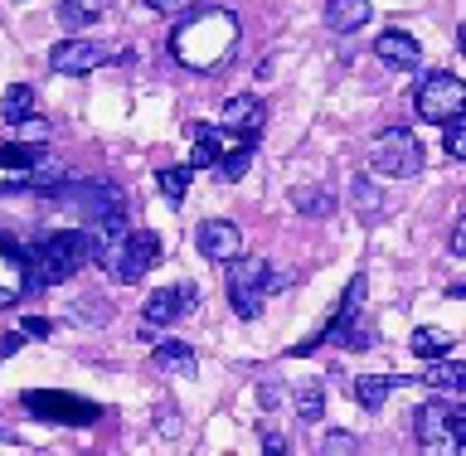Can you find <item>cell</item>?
<instances>
[{
	"label": "cell",
	"mask_w": 466,
	"mask_h": 456,
	"mask_svg": "<svg viewBox=\"0 0 466 456\" xmlns=\"http://www.w3.org/2000/svg\"><path fill=\"white\" fill-rule=\"evenodd\" d=\"M233 49H238V15L224 5H209V10L195 5L170 35V54L195 73H214Z\"/></svg>",
	"instance_id": "cell-1"
},
{
	"label": "cell",
	"mask_w": 466,
	"mask_h": 456,
	"mask_svg": "<svg viewBox=\"0 0 466 456\" xmlns=\"http://www.w3.org/2000/svg\"><path fill=\"white\" fill-rule=\"evenodd\" d=\"M87 262H93V248H87V233L83 228H58L49 233L35 253H29V287H54V282H68L78 277Z\"/></svg>",
	"instance_id": "cell-2"
},
{
	"label": "cell",
	"mask_w": 466,
	"mask_h": 456,
	"mask_svg": "<svg viewBox=\"0 0 466 456\" xmlns=\"http://www.w3.org/2000/svg\"><path fill=\"white\" fill-rule=\"evenodd\" d=\"M272 291V262L258 258V253H233L228 258V306L233 316L253 320L262 316V301Z\"/></svg>",
	"instance_id": "cell-3"
},
{
	"label": "cell",
	"mask_w": 466,
	"mask_h": 456,
	"mask_svg": "<svg viewBox=\"0 0 466 456\" xmlns=\"http://www.w3.org/2000/svg\"><path fill=\"white\" fill-rule=\"evenodd\" d=\"M413 432H418L422 456H461L466 447V418L447 403H422L413 418Z\"/></svg>",
	"instance_id": "cell-4"
},
{
	"label": "cell",
	"mask_w": 466,
	"mask_h": 456,
	"mask_svg": "<svg viewBox=\"0 0 466 456\" xmlns=\"http://www.w3.org/2000/svg\"><path fill=\"white\" fill-rule=\"evenodd\" d=\"M370 166L379 175H389V180H413V175L422 170V141L403 127L379 131L374 146H370Z\"/></svg>",
	"instance_id": "cell-5"
},
{
	"label": "cell",
	"mask_w": 466,
	"mask_h": 456,
	"mask_svg": "<svg viewBox=\"0 0 466 456\" xmlns=\"http://www.w3.org/2000/svg\"><path fill=\"white\" fill-rule=\"evenodd\" d=\"M156 262H160V238H156V233L127 228V233H122V243H116L112 253H107V262H102V268H107L112 282L131 287V282H141V277L151 272Z\"/></svg>",
	"instance_id": "cell-6"
},
{
	"label": "cell",
	"mask_w": 466,
	"mask_h": 456,
	"mask_svg": "<svg viewBox=\"0 0 466 456\" xmlns=\"http://www.w3.org/2000/svg\"><path fill=\"white\" fill-rule=\"evenodd\" d=\"M413 112L428 127H442V122H451V117H461L466 112V83L457 78V73H428V78L418 83V93H413Z\"/></svg>",
	"instance_id": "cell-7"
},
{
	"label": "cell",
	"mask_w": 466,
	"mask_h": 456,
	"mask_svg": "<svg viewBox=\"0 0 466 456\" xmlns=\"http://www.w3.org/2000/svg\"><path fill=\"white\" fill-rule=\"evenodd\" d=\"M54 199L58 204H68V209H78L83 218H102V214H112V209H122V189H116L112 180H68L54 189Z\"/></svg>",
	"instance_id": "cell-8"
},
{
	"label": "cell",
	"mask_w": 466,
	"mask_h": 456,
	"mask_svg": "<svg viewBox=\"0 0 466 456\" xmlns=\"http://www.w3.org/2000/svg\"><path fill=\"white\" fill-rule=\"evenodd\" d=\"M25 408H35L39 418L68 422V428H93V422L102 418V408H97L93 399H73V393H58V389L25 393Z\"/></svg>",
	"instance_id": "cell-9"
},
{
	"label": "cell",
	"mask_w": 466,
	"mask_h": 456,
	"mask_svg": "<svg viewBox=\"0 0 466 456\" xmlns=\"http://www.w3.org/2000/svg\"><path fill=\"white\" fill-rule=\"evenodd\" d=\"M112 58H116L112 44H97V39H83V35H73V39H64V44H54V49H49L54 73H68V78L93 73V68H102V64H112Z\"/></svg>",
	"instance_id": "cell-10"
},
{
	"label": "cell",
	"mask_w": 466,
	"mask_h": 456,
	"mask_svg": "<svg viewBox=\"0 0 466 456\" xmlns=\"http://www.w3.org/2000/svg\"><path fill=\"white\" fill-rule=\"evenodd\" d=\"M233 146H253V141L233 137V131H224L218 122H195L189 127V170H209L224 151H233Z\"/></svg>",
	"instance_id": "cell-11"
},
{
	"label": "cell",
	"mask_w": 466,
	"mask_h": 456,
	"mask_svg": "<svg viewBox=\"0 0 466 456\" xmlns=\"http://www.w3.org/2000/svg\"><path fill=\"white\" fill-rule=\"evenodd\" d=\"M25 291H35L29 287V253L10 233H0V306H15Z\"/></svg>",
	"instance_id": "cell-12"
},
{
	"label": "cell",
	"mask_w": 466,
	"mask_h": 456,
	"mask_svg": "<svg viewBox=\"0 0 466 456\" xmlns=\"http://www.w3.org/2000/svg\"><path fill=\"white\" fill-rule=\"evenodd\" d=\"M199 301V287L195 282H180V287H160L151 301H146V311H141V320H146V335H151L156 326H170V320H180L189 306Z\"/></svg>",
	"instance_id": "cell-13"
},
{
	"label": "cell",
	"mask_w": 466,
	"mask_h": 456,
	"mask_svg": "<svg viewBox=\"0 0 466 456\" xmlns=\"http://www.w3.org/2000/svg\"><path fill=\"white\" fill-rule=\"evenodd\" d=\"M195 243H199V253L209 262H228L233 253H243V228L233 224V218H204Z\"/></svg>",
	"instance_id": "cell-14"
},
{
	"label": "cell",
	"mask_w": 466,
	"mask_h": 456,
	"mask_svg": "<svg viewBox=\"0 0 466 456\" xmlns=\"http://www.w3.org/2000/svg\"><path fill=\"white\" fill-rule=\"evenodd\" d=\"M262 122H268V107H262V97L258 93H238V97H228L224 102V131H233V137H248V141H258V131Z\"/></svg>",
	"instance_id": "cell-15"
},
{
	"label": "cell",
	"mask_w": 466,
	"mask_h": 456,
	"mask_svg": "<svg viewBox=\"0 0 466 456\" xmlns=\"http://www.w3.org/2000/svg\"><path fill=\"white\" fill-rule=\"evenodd\" d=\"M374 54L384 58L389 68H399V73H413L422 64V49H418V39L408 35V29H384L379 44H374Z\"/></svg>",
	"instance_id": "cell-16"
},
{
	"label": "cell",
	"mask_w": 466,
	"mask_h": 456,
	"mask_svg": "<svg viewBox=\"0 0 466 456\" xmlns=\"http://www.w3.org/2000/svg\"><path fill=\"white\" fill-rule=\"evenodd\" d=\"M35 146H0V195H10V189H29V166H35Z\"/></svg>",
	"instance_id": "cell-17"
},
{
	"label": "cell",
	"mask_w": 466,
	"mask_h": 456,
	"mask_svg": "<svg viewBox=\"0 0 466 456\" xmlns=\"http://www.w3.org/2000/svg\"><path fill=\"white\" fill-rule=\"evenodd\" d=\"M370 0H326V29H335V35H355L370 25Z\"/></svg>",
	"instance_id": "cell-18"
},
{
	"label": "cell",
	"mask_w": 466,
	"mask_h": 456,
	"mask_svg": "<svg viewBox=\"0 0 466 456\" xmlns=\"http://www.w3.org/2000/svg\"><path fill=\"white\" fill-rule=\"evenodd\" d=\"M107 10H112V0H64V5H58V25H64L68 35H83V29L97 25Z\"/></svg>",
	"instance_id": "cell-19"
},
{
	"label": "cell",
	"mask_w": 466,
	"mask_h": 456,
	"mask_svg": "<svg viewBox=\"0 0 466 456\" xmlns=\"http://www.w3.org/2000/svg\"><path fill=\"white\" fill-rule=\"evenodd\" d=\"M399 384H403L399 374H360V379H355V399L370 408V413H379V408L389 403V393L399 389Z\"/></svg>",
	"instance_id": "cell-20"
},
{
	"label": "cell",
	"mask_w": 466,
	"mask_h": 456,
	"mask_svg": "<svg viewBox=\"0 0 466 456\" xmlns=\"http://www.w3.org/2000/svg\"><path fill=\"white\" fill-rule=\"evenodd\" d=\"M156 370L175 374V379H189V374H199V360H195V350H189V345L166 340V345H156Z\"/></svg>",
	"instance_id": "cell-21"
},
{
	"label": "cell",
	"mask_w": 466,
	"mask_h": 456,
	"mask_svg": "<svg viewBox=\"0 0 466 456\" xmlns=\"http://www.w3.org/2000/svg\"><path fill=\"white\" fill-rule=\"evenodd\" d=\"M408 345H413L418 360H442V355H451V350H457V335H447V330H437V326H418Z\"/></svg>",
	"instance_id": "cell-22"
},
{
	"label": "cell",
	"mask_w": 466,
	"mask_h": 456,
	"mask_svg": "<svg viewBox=\"0 0 466 456\" xmlns=\"http://www.w3.org/2000/svg\"><path fill=\"white\" fill-rule=\"evenodd\" d=\"M68 180V166L64 160H44L35 156V166H29V189H39V195H54L58 185Z\"/></svg>",
	"instance_id": "cell-23"
},
{
	"label": "cell",
	"mask_w": 466,
	"mask_h": 456,
	"mask_svg": "<svg viewBox=\"0 0 466 456\" xmlns=\"http://www.w3.org/2000/svg\"><path fill=\"white\" fill-rule=\"evenodd\" d=\"M422 384H432V389H442V393H461V389H466V374H461V364L428 360V374H422Z\"/></svg>",
	"instance_id": "cell-24"
},
{
	"label": "cell",
	"mask_w": 466,
	"mask_h": 456,
	"mask_svg": "<svg viewBox=\"0 0 466 456\" xmlns=\"http://www.w3.org/2000/svg\"><path fill=\"white\" fill-rule=\"evenodd\" d=\"M29 112H35V87H29V83L5 87V97H0V117H5V122H20V117H29Z\"/></svg>",
	"instance_id": "cell-25"
},
{
	"label": "cell",
	"mask_w": 466,
	"mask_h": 456,
	"mask_svg": "<svg viewBox=\"0 0 466 456\" xmlns=\"http://www.w3.org/2000/svg\"><path fill=\"white\" fill-rule=\"evenodd\" d=\"M248 166H253V146H233V151H224L214 160V170H218V180H243L248 175Z\"/></svg>",
	"instance_id": "cell-26"
},
{
	"label": "cell",
	"mask_w": 466,
	"mask_h": 456,
	"mask_svg": "<svg viewBox=\"0 0 466 456\" xmlns=\"http://www.w3.org/2000/svg\"><path fill=\"white\" fill-rule=\"evenodd\" d=\"M350 199H355V209L364 214V218H379V209H384V195H379V185L374 180H350Z\"/></svg>",
	"instance_id": "cell-27"
},
{
	"label": "cell",
	"mask_w": 466,
	"mask_h": 456,
	"mask_svg": "<svg viewBox=\"0 0 466 456\" xmlns=\"http://www.w3.org/2000/svg\"><path fill=\"white\" fill-rule=\"evenodd\" d=\"M297 418L301 422H320V418H326V389H320V384H301L297 389Z\"/></svg>",
	"instance_id": "cell-28"
},
{
	"label": "cell",
	"mask_w": 466,
	"mask_h": 456,
	"mask_svg": "<svg viewBox=\"0 0 466 456\" xmlns=\"http://www.w3.org/2000/svg\"><path fill=\"white\" fill-rule=\"evenodd\" d=\"M189 180H195V170H189V166H170V170H160V175H156L160 195H166L170 204H180V199H185V189H189Z\"/></svg>",
	"instance_id": "cell-29"
},
{
	"label": "cell",
	"mask_w": 466,
	"mask_h": 456,
	"mask_svg": "<svg viewBox=\"0 0 466 456\" xmlns=\"http://www.w3.org/2000/svg\"><path fill=\"white\" fill-rule=\"evenodd\" d=\"M291 204H297L301 214H316V218H326V214L335 209V199L326 195V189H306V185L291 189Z\"/></svg>",
	"instance_id": "cell-30"
},
{
	"label": "cell",
	"mask_w": 466,
	"mask_h": 456,
	"mask_svg": "<svg viewBox=\"0 0 466 456\" xmlns=\"http://www.w3.org/2000/svg\"><path fill=\"white\" fill-rule=\"evenodd\" d=\"M15 141H20V146H35V151H44V141H49V122H39L35 112L20 117V122H15Z\"/></svg>",
	"instance_id": "cell-31"
},
{
	"label": "cell",
	"mask_w": 466,
	"mask_h": 456,
	"mask_svg": "<svg viewBox=\"0 0 466 456\" xmlns=\"http://www.w3.org/2000/svg\"><path fill=\"white\" fill-rule=\"evenodd\" d=\"M442 131H447V137H442L447 156L461 160V156H466V122H461V117H451V122H442Z\"/></svg>",
	"instance_id": "cell-32"
},
{
	"label": "cell",
	"mask_w": 466,
	"mask_h": 456,
	"mask_svg": "<svg viewBox=\"0 0 466 456\" xmlns=\"http://www.w3.org/2000/svg\"><path fill=\"white\" fill-rule=\"evenodd\" d=\"M355 451H360L355 432H330L326 442H320V456H355Z\"/></svg>",
	"instance_id": "cell-33"
},
{
	"label": "cell",
	"mask_w": 466,
	"mask_h": 456,
	"mask_svg": "<svg viewBox=\"0 0 466 456\" xmlns=\"http://www.w3.org/2000/svg\"><path fill=\"white\" fill-rule=\"evenodd\" d=\"M49 330H54V320H44V316H25V320H20V335H25V340H44Z\"/></svg>",
	"instance_id": "cell-34"
},
{
	"label": "cell",
	"mask_w": 466,
	"mask_h": 456,
	"mask_svg": "<svg viewBox=\"0 0 466 456\" xmlns=\"http://www.w3.org/2000/svg\"><path fill=\"white\" fill-rule=\"evenodd\" d=\"M146 5L160 10V15H189V10L199 5V0H146Z\"/></svg>",
	"instance_id": "cell-35"
},
{
	"label": "cell",
	"mask_w": 466,
	"mask_h": 456,
	"mask_svg": "<svg viewBox=\"0 0 466 456\" xmlns=\"http://www.w3.org/2000/svg\"><path fill=\"white\" fill-rule=\"evenodd\" d=\"M262 456H287V437L282 432H268V437H262Z\"/></svg>",
	"instance_id": "cell-36"
},
{
	"label": "cell",
	"mask_w": 466,
	"mask_h": 456,
	"mask_svg": "<svg viewBox=\"0 0 466 456\" xmlns=\"http://www.w3.org/2000/svg\"><path fill=\"white\" fill-rule=\"evenodd\" d=\"M451 258H466V224H451Z\"/></svg>",
	"instance_id": "cell-37"
},
{
	"label": "cell",
	"mask_w": 466,
	"mask_h": 456,
	"mask_svg": "<svg viewBox=\"0 0 466 456\" xmlns=\"http://www.w3.org/2000/svg\"><path fill=\"white\" fill-rule=\"evenodd\" d=\"M20 345H25V335H20V330H15V335H5V340H0V360H10Z\"/></svg>",
	"instance_id": "cell-38"
},
{
	"label": "cell",
	"mask_w": 466,
	"mask_h": 456,
	"mask_svg": "<svg viewBox=\"0 0 466 456\" xmlns=\"http://www.w3.org/2000/svg\"><path fill=\"white\" fill-rule=\"evenodd\" d=\"M258 393H262V403H277V399H282V389H277V384H262Z\"/></svg>",
	"instance_id": "cell-39"
}]
</instances>
